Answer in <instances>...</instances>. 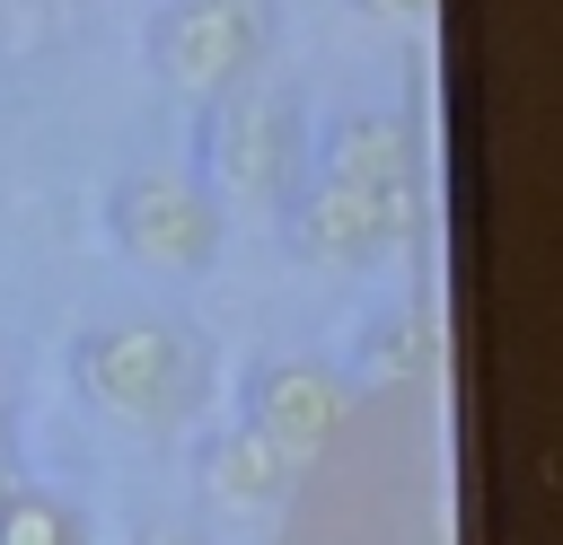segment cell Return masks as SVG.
<instances>
[{"label":"cell","instance_id":"obj_13","mask_svg":"<svg viewBox=\"0 0 563 545\" xmlns=\"http://www.w3.org/2000/svg\"><path fill=\"white\" fill-rule=\"evenodd\" d=\"M141 545H202L194 527H158V536H141Z\"/></svg>","mask_w":563,"mask_h":545},{"label":"cell","instance_id":"obj_3","mask_svg":"<svg viewBox=\"0 0 563 545\" xmlns=\"http://www.w3.org/2000/svg\"><path fill=\"white\" fill-rule=\"evenodd\" d=\"M343 413H352V378L317 352H255L238 369V422L290 466L308 475L334 440H343Z\"/></svg>","mask_w":563,"mask_h":545},{"label":"cell","instance_id":"obj_1","mask_svg":"<svg viewBox=\"0 0 563 545\" xmlns=\"http://www.w3.org/2000/svg\"><path fill=\"white\" fill-rule=\"evenodd\" d=\"M70 387L114 422H185L202 396V352L176 316H106L70 343Z\"/></svg>","mask_w":563,"mask_h":545},{"label":"cell","instance_id":"obj_4","mask_svg":"<svg viewBox=\"0 0 563 545\" xmlns=\"http://www.w3.org/2000/svg\"><path fill=\"white\" fill-rule=\"evenodd\" d=\"M282 229L308 264H369L413 229V185H378V176H334L308 167L299 193L282 202Z\"/></svg>","mask_w":563,"mask_h":545},{"label":"cell","instance_id":"obj_12","mask_svg":"<svg viewBox=\"0 0 563 545\" xmlns=\"http://www.w3.org/2000/svg\"><path fill=\"white\" fill-rule=\"evenodd\" d=\"M18 483V457H9V404H0V492Z\"/></svg>","mask_w":563,"mask_h":545},{"label":"cell","instance_id":"obj_5","mask_svg":"<svg viewBox=\"0 0 563 545\" xmlns=\"http://www.w3.org/2000/svg\"><path fill=\"white\" fill-rule=\"evenodd\" d=\"M264 62V9L255 0H167L150 18V70L185 97H229Z\"/></svg>","mask_w":563,"mask_h":545},{"label":"cell","instance_id":"obj_8","mask_svg":"<svg viewBox=\"0 0 563 545\" xmlns=\"http://www.w3.org/2000/svg\"><path fill=\"white\" fill-rule=\"evenodd\" d=\"M308 167L378 176V185H413V176H422V149H413V132H405L396 114H343V123L308 149Z\"/></svg>","mask_w":563,"mask_h":545},{"label":"cell","instance_id":"obj_2","mask_svg":"<svg viewBox=\"0 0 563 545\" xmlns=\"http://www.w3.org/2000/svg\"><path fill=\"white\" fill-rule=\"evenodd\" d=\"M202 167L220 193H246V202H290L299 176H308V123H299V97L290 88H264V79H238L229 97H211L202 114Z\"/></svg>","mask_w":563,"mask_h":545},{"label":"cell","instance_id":"obj_6","mask_svg":"<svg viewBox=\"0 0 563 545\" xmlns=\"http://www.w3.org/2000/svg\"><path fill=\"white\" fill-rule=\"evenodd\" d=\"M106 237L132 264L194 272V264L220 255V193L194 185V176H132V185L106 193Z\"/></svg>","mask_w":563,"mask_h":545},{"label":"cell","instance_id":"obj_7","mask_svg":"<svg viewBox=\"0 0 563 545\" xmlns=\"http://www.w3.org/2000/svg\"><path fill=\"white\" fill-rule=\"evenodd\" d=\"M194 466H202V492L229 501V510H273V501L290 492V466H282L246 422H220V431L194 448Z\"/></svg>","mask_w":563,"mask_h":545},{"label":"cell","instance_id":"obj_10","mask_svg":"<svg viewBox=\"0 0 563 545\" xmlns=\"http://www.w3.org/2000/svg\"><path fill=\"white\" fill-rule=\"evenodd\" d=\"M413 369H422V334H413V316H378L369 343H361V378H413Z\"/></svg>","mask_w":563,"mask_h":545},{"label":"cell","instance_id":"obj_9","mask_svg":"<svg viewBox=\"0 0 563 545\" xmlns=\"http://www.w3.org/2000/svg\"><path fill=\"white\" fill-rule=\"evenodd\" d=\"M0 545H88V510L53 483H9L0 492Z\"/></svg>","mask_w":563,"mask_h":545},{"label":"cell","instance_id":"obj_11","mask_svg":"<svg viewBox=\"0 0 563 545\" xmlns=\"http://www.w3.org/2000/svg\"><path fill=\"white\" fill-rule=\"evenodd\" d=\"M352 9H369V18H405V26H413V18H431L440 0H352Z\"/></svg>","mask_w":563,"mask_h":545}]
</instances>
